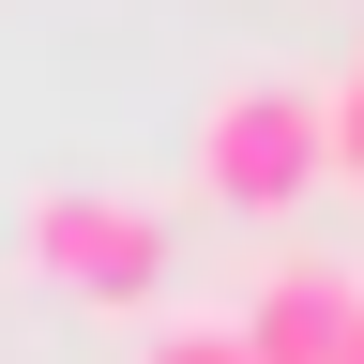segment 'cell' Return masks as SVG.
I'll use <instances>...</instances> for the list:
<instances>
[{"mask_svg":"<svg viewBox=\"0 0 364 364\" xmlns=\"http://www.w3.org/2000/svg\"><path fill=\"white\" fill-rule=\"evenodd\" d=\"M349 364H364V318H349Z\"/></svg>","mask_w":364,"mask_h":364,"instance_id":"6","label":"cell"},{"mask_svg":"<svg viewBox=\"0 0 364 364\" xmlns=\"http://www.w3.org/2000/svg\"><path fill=\"white\" fill-rule=\"evenodd\" d=\"M136 364H258V349H243V334H228V318H167V334H152V349H136Z\"/></svg>","mask_w":364,"mask_h":364,"instance_id":"5","label":"cell"},{"mask_svg":"<svg viewBox=\"0 0 364 364\" xmlns=\"http://www.w3.org/2000/svg\"><path fill=\"white\" fill-rule=\"evenodd\" d=\"M16 243H31V273L61 304H152L167 289V213L152 198H107V182H46V198L16 213Z\"/></svg>","mask_w":364,"mask_h":364,"instance_id":"1","label":"cell"},{"mask_svg":"<svg viewBox=\"0 0 364 364\" xmlns=\"http://www.w3.org/2000/svg\"><path fill=\"white\" fill-rule=\"evenodd\" d=\"M349 318H364V289H349L334 258H273L258 304L228 318V334H243L258 364H349Z\"/></svg>","mask_w":364,"mask_h":364,"instance_id":"3","label":"cell"},{"mask_svg":"<svg viewBox=\"0 0 364 364\" xmlns=\"http://www.w3.org/2000/svg\"><path fill=\"white\" fill-rule=\"evenodd\" d=\"M198 182L228 213H304L318 182H334L318 167V91L304 76H228L213 122H198Z\"/></svg>","mask_w":364,"mask_h":364,"instance_id":"2","label":"cell"},{"mask_svg":"<svg viewBox=\"0 0 364 364\" xmlns=\"http://www.w3.org/2000/svg\"><path fill=\"white\" fill-rule=\"evenodd\" d=\"M318 167L364 182V61H349V91H318Z\"/></svg>","mask_w":364,"mask_h":364,"instance_id":"4","label":"cell"}]
</instances>
